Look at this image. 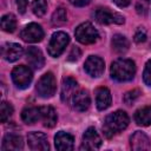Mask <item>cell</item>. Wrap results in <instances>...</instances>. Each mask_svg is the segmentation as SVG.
Returning a JSON list of instances; mask_svg holds the SVG:
<instances>
[{"label": "cell", "mask_w": 151, "mask_h": 151, "mask_svg": "<svg viewBox=\"0 0 151 151\" xmlns=\"http://www.w3.org/2000/svg\"><path fill=\"white\" fill-rule=\"evenodd\" d=\"M22 147H24L22 137L17 133H7L2 139L1 150L4 151H9V150L17 151V150H21Z\"/></svg>", "instance_id": "e0dca14e"}, {"label": "cell", "mask_w": 151, "mask_h": 151, "mask_svg": "<svg viewBox=\"0 0 151 151\" xmlns=\"http://www.w3.org/2000/svg\"><path fill=\"white\" fill-rule=\"evenodd\" d=\"M76 39L84 45L93 44L98 39V31L91 22H83L80 24L74 31Z\"/></svg>", "instance_id": "5b68a950"}, {"label": "cell", "mask_w": 151, "mask_h": 151, "mask_svg": "<svg viewBox=\"0 0 151 151\" xmlns=\"http://www.w3.org/2000/svg\"><path fill=\"white\" fill-rule=\"evenodd\" d=\"M146 40V32L143 27H138V29L134 33V41L140 44V42H144Z\"/></svg>", "instance_id": "f546056e"}, {"label": "cell", "mask_w": 151, "mask_h": 151, "mask_svg": "<svg viewBox=\"0 0 151 151\" xmlns=\"http://www.w3.org/2000/svg\"><path fill=\"white\" fill-rule=\"evenodd\" d=\"M142 94V92L138 90V88H134V90H131V91H127L124 97H123V100L126 103V104H132L136 99L139 98V96Z\"/></svg>", "instance_id": "83f0119b"}, {"label": "cell", "mask_w": 151, "mask_h": 151, "mask_svg": "<svg viewBox=\"0 0 151 151\" xmlns=\"http://www.w3.org/2000/svg\"><path fill=\"white\" fill-rule=\"evenodd\" d=\"M78 83L72 77H66L63 79L61 84V100L63 101H70L72 99L73 94L78 91Z\"/></svg>", "instance_id": "d6986e66"}, {"label": "cell", "mask_w": 151, "mask_h": 151, "mask_svg": "<svg viewBox=\"0 0 151 151\" xmlns=\"http://www.w3.org/2000/svg\"><path fill=\"white\" fill-rule=\"evenodd\" d=\"M22 53H24L22 46L17 42H7L6 45L2 46V50H1L2 58L9 63H13L20 59L22 57Z\"/></svg>", "instance_id": "7c38bea8"}, {"label": "cell", "mask_w": 151, "mask_h": 151, "mask_svg": "<svg viewBox=\"0 0 151 151\" xmlns=\"http://www.w3.org/2000/svg\"><path fill=\"white\" fill-rule=\"evenodd\" d=\"M21 119L24 120V123L26 124H35L39 119H41V112H40V107H34V106H29L22 110L21 112Z\"/></svg>", "instance_id": "ffe728a7"}, {"label": "cell", "mask_w": 151, "mask_h": 151, "mask_svg": "<svg viewBox=\"0 0 151 151\" xmlns=\"http://www.w3.org/2000/svg\"><path fill=\"white\" fill-rule=\"evenodd\" d=\"M17 5L20 9V13H25V9L27 7V0H17Z\"/></svg>", "instance_id": "d6a6232c"}, {"label": "cell", "mask_w": 151, "mask_h": 151, "mask_svg": "<svg viewBox=\"0 0 151 151\" xmlns=\"http://www.w3.org/2000/svg\"><path fill=\"white\" fill-rule=\"evenodd\" d=\"M94 19L101 25H110V24L122 25L125 22V19L122 14L117 12H112L107 7H98L94 11Z\"/></svg>", "instance_id": "8992f818"}, {"label": "cell", "mask_w": 151, "mask_h": 151, "mask_svg": "<svg viewBox=\"0 0 151 151\" xmlns=\"http://www.w3.org/2000/svg\"><path fill=\"white\" fill-rule=\"evenodd\" d=\"M84 68L86 73L93 78L100 77L105 70V63L104 60L98 55H90L84 64Z\"/></svg>", "instance_id": "30bf717a"}, {"label": "cell", "mask_w": 151, "mask_h": 151, "mask_svg": "<svg viewBox=\"0 0 151 151\" xmlns=\"http://www.w3.org/2000/svg\"><path fill=\"white\" fill-rule=\"evenodd\" d=\"M112 103V96L111 92L107 87H98L96 91V105L97 109L100 111L106 110L107 107H110Z\"/></svg>", "instance_id": "ac0fdd59"}, {"label": "cell", "mask_w": 151, "mask_h": 151, "mask_svg": "<svg viewBox=\"0 0 151 151\" xmlns=\"http://www.w3.org/2000/svg\"><path fill=\"white\" fill-rule=\"evenodd\" d=\"M67 21V14H66V9L64 7H58L53 15H52V22L54 25H63Z\"/></svg>", "instance_id": "484cf974"}, {"label": "cell", "mask_w": 151, "mask_h": 151, "mask_svg": "<svg viewBox=\"0 0 151 151\" xmlns=\"http://www.w3.org/2000/svg\"><path fill=\"white\" fill-rule=\"evenodd\" d=\"M101 145V138L94 127H88L83 134L80 150H97Z\"/></svg>", "instance_id": "9c48e42d"}, {"label": "cell", "mask_w": 151, "mask_h": 151, "mask_svg": "<svg viewBox=\"0 0 151 151\" xmlns=\"http://www.w3.org/2000/svg\"><path fill=\"white\" fill-rule=\"evenodd\" d=\"M145 1H151V0H145Z\"/></svg>", "instance_id": "e575fe53"}, {"label": "cell", "mask_w": 151, "mask_h": 151, "mask_svg": "<svg viewBox=\"0 0 151 151\" xmlns=\"http://www.w3.org/2000/svg\"><path fill=\"white\" fill-rule=\"evenodd\" d=\"M111 77L117 81H129L136 74V65L131 59L119 58L114 60L110 68Z\"/></svg>", "instance_id": "7a4b0ae2"}, {"label": "cell", "mask_w": 151, "mask_h": 151, "mask_svg": "<svg viewBox=\"0 0 151 151\" xmlns=\"http://www.w3.org/2000/svg\"><path fill=\"white\" fill-rule=\"evenodd\" d=\"M54 145H55V149L59 151L72 150L74 145V138L67 132L59 131L54 136Z\"/></svg>", "instance_id": "2e32d148"}, {"label": "cell", "mask_w": 151, "mask_h": 151, "mask_svg": "<svg viewBox=\"0 0 151 151\" xmlns=\"http://www.w3.org/2000/svg\"><path fill=\"white\" fill-rule=\"evenodd\" d=\"M113 1H114V4H116L117 6H119V7H126V6H129L130 2H131V0H113Z\"/></svg>", "instance_id": "836d02e7"}, {"label": "cell", "mask_w": 151, "mask_h": 151, "mask_svg": "<svg viewBox=\"0 0 151 151\" xmlns=\"http://www.w3.org/2000/svg\"><path fill=\"white\" fill-rule=\"evenodd\" d=\"M130 145L132 150L139 151V150H150L151 149V142L149 137L142 132V131H136L131 138H130Z\"/></svg>", "instance_id": "9a60e30c"}, {"label": "cell", "mask_w": 151, "mask_h": 151, "mask_svg": "<svg viewBox=\"0 0 151 151\" xmlns=\"http://www.w3.org/2000/svg\"><path fill=\"white\" fill-rule=\"evenodd\" d=\"M68 1L73 6H77V7H84L90 4V0H68Z\"/></svg>", "instance_id": "1f68e13d"}, {"label": "cell", "mask_w": 151, "mask_h": 151, "mask_svg": "<svg viewBox=\"0 0 151 151\" xmlns=\"http://www.w3.org/2000/svg\"><path fill=\"white\" fill-rule=\"evenodd\" d=\"M80 54H81L80 50H79L77 46H74V47H72V50H71V52H70V54H68V58H67V59H68L70 61H76V60H78V59H79Z\"/></svg>", "instance_id": "4dcf8cb0"}, {"label": "cell", "mask_w": 151, "mask_h": 151, "mask_svg": "<svg viewBox=\"0 0 151 151\" xmlns=\"http://www.w3.org/2000/svg\"><path fill=\"white\" fill-rule=\"evenodd\" d=\"M28 147L33 151H47L50 149L47 137L42 132H31L27 136Z\"/></svg>", "instance_id": "8fae6325"}, {"label": "cell", "mask_w": 151, "mask_h": 151, "mask_svg": "<svg viewBox=\"0 0 151 151\" xmlns=\"http://www.w3.org/2000/svg\"><path fill=\"white\" fill-rule=\"evenodd\" d=\"M12 114H13V106L7 101H1V104H0V120H1V123H6Z\"/></svg>", "instance_id": "d4e9b609"}, {"label": "cell", "mask_w": 151, "mask_h": 151, "mask_svg": "<svg viewBox=\"0 0 151 151\" xmlns=\"http://www.w3.org/2000/svg\"><path fill=\"white\" fill-rule=\"evenodd\" d=\"M12 80L13 83L17 85V87L19 88H26L29 86L32 79H33V74L32 71L24 65H19L17 67H14L12 70Z\"/></svg>", "instance_id": "52a82bcc"}, {"label": "cell", "mask_w": 151, "mask_h": 151, "mask_svg": "<svg viewBox=\"0 0 151 151\" xmlns=\"http://www.w3.org/2000/svg\"><path fill=\"white\" fill-rule=\"evenodd\" d=\"M71 100H72L73 107L77 111H80V112L86 111L90 107V104H91V98H90V94L86 90H78L73 94Z\"/></svg>", "instance_id": "5bb4252c"}, {"label": "cell", "mask_w": 151, "mask_h": 151, "mask_svg": "<svg viewBox=\"0 0 151 151\" xmlns=\"http://www.w3.org/2000/svg\"><path fill=\"white\" fill-rule=\"evenodd\" d=\"M129 122L130 119L127 113L125 111L118 110L113 113H110L105 118L103 124V131L107 138H111L116 133H119L123 130H125L129 125Z\"/></svg>", "instance_id": "6da1fadb"}, {"label": "cell", "mask_w": 151, "mask_h": 151, "mask_svg": "<svg viewBox=\"0 0 151 151\" xmlns=\"http://www.w3.org/2000/svg\"><path fill=\"white\" fill-rule=\"evenodd\" d=\"M111 46H112V50L118 53V54H123L125 53L127 50H129V40L125 35L123 34H114L112 37V40H111Z\"/></svg>", "instance_id": "7402d4cb"}, {"label": "cell", "mask_w": 151, "mask_h": 151, "mask_svg": "<svg viewBox=\"0 0 151 151\" xmlns=\"http://www.w3.org/2000/svg\"><path fill=\"white\" fill-rule=\"evenodd\" d=\"M20 38L26 42H39L44 38V31L40 25L35 22H31L22 28L20 33Z\"/></svg>", "instance_id": "ba28073f"}, {"label": "cell", "mask_w": 151, "mask_h": 151, "mask_svg": "<svg viewBox=\"0 0 151 151\" xmlns=\"http://www.w3.org/2000/svg\"><path fill=\"white\" fill-rule=\"evenodd\" d=\"M40 112H41V119H42L44 126L51 129L57 124V113L52 106H48V105L41 106Z\"/></svg>", "instance_id": "44dd1931"}, {"label": "cell", "mask_w": 151, "mask_h": 151, "mask_svg": "<svg viewBox=\"0 0 151 151\" xmlns=\"http://www.w3.org/2000/svg\"><path fill=\"white\" fill-rule=\"evenodd\" d=\"M47 11L46 0H33L32 2V12L37 17H42Z\"/></svg>", "instance_id": "4316f807"}, {"label": "cell", "mask_w": 151, "mask_h": 151, "mask_svg": "<svg viewBox=\"0 0 151 151\" xmlns=\"http://www.w3.org/2000/svg\"><path fill=\"white\" fill-rule=\"evenodd\" d=\"M70 42V37L68 34H66L65 32H55L52 34V38L48 42L47 46V51L48 54L53 58L59 57L66 48V46Z\"/></svg>", "instance_id": "277c9868"}, {"label": "cell", "mask_w": 151, "mask_h": 151, "mask_svg": "<svg viewBox=\"0 0 151 151\" xmlns=\"http://www.w3.org/2000/svg\"><path fill=\"white\" fill-rule=\"evenodd\" d=\"M35 90L41 98H51L57 90V81L52 72H46L37 83Z\"/></svg>", "instance_id": "3957f363"}, {"label": "cell", "mask_w": 151, "mask_h": 151, "mask_svg": "<svg viewBox=\"0 0 151 151\" xmlns=\"http://www.w3.org/2000/svg\"><path fill=\"white\" fill-rule=\"evenodd\" d=\"M143 80L147 86H151V59L145 65V68L143 72Z\"/></svg>", "instance_id": "f1b7e54d"}, {"label": "cell", "mask_w": 151, "mask_h": 151, "mask_svg": "<svg viewBox=\"0 0 151 151\" xmlns=\"http://www.w3.org/2000/svg\"><path fill=\"white\" fill-rule=\"evenodd\" d=\"M134 122L140 126L151 125V106H144L138 109L134 113Z\"/></svg>", "instance_id": "603a6c76"}, {"label": "cell", "mask_w": 151, "mask_h": 151, "mask_svg": "<svg viewBox=\"0 0 151 151\" xmlns=\"http://www.w3.org/2000/svg\"><path fill=\"white\" fill-rule=\"evenodd\" d=\"M1 28L7 33H12L17 28V18L14 14L8 13L1 18Z\"/></svg>", "instance_id": "cb8c5ba5"}, {"label": "cell", "mask_w": 151, "mask_h": 151, "mask_svg": "<svg viewBox=\"0 0 151 151\" xmlns=\"http://www.w3.org/2000/svg\"><path fill=\"white\" fill-rule=\"evenodd\" d=\"M26 60L27 63L35 70H40L45 65V58L42 52L34 46H31L26 51Z\"/></svg>", "instance_id": "4fadbf2b"}]
</instances>
